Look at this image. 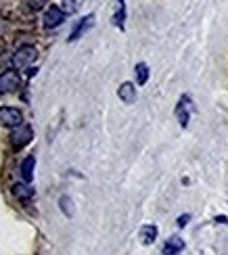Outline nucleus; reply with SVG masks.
<instances>
[{
  "label": "nucleus",
  "mask_w": 228,
  "mask_h": 255,
  "mask_svg": "<svg viewBox=\"0 0 228 255\" xmlns=\"http://www.w3.org/2000/svg\"><path fill=\"white\" fill-rule=\"evenodd\" d=\"M189 222H191V214H182V216L178 218V226H180V228H184V226L189 224Z\"/></svg>",
  "instance_id": "nucleus-17"
},
{
  "label": "nucleus",
  "mask_w": 228,
  "mask_h": 255,
  "mask_svg": "<svg viewBox=\"0 0 228 255\" xmlns=\"http://www.w3.org/2000/svg\"><path fill=\"white\" fill-rule=\"evenodd\" d=\"M31 138H34V130H31L29 124H21L15 128V132L10 134V144L13 148H23L25 144L31 142Z\"/></svg>",
  "instance_id": "nucleus-1"
},
{
  "label": "nucleus",
  "mask_w": 228,
  "mask_h": 255,
  "mask_svg": "<svg viewBox=\"0 0 228 255\" xmlns=\"http://www.w3.org/2000/svg\"><path fill=\"white\" fill-rule=\"evenodd\" d=\"M184 241L178 237V235H174L166 241V245H164V255H180L184 251Z\"/></svg>",
  "instance_id": "nucleus-10"
},
{
  "label": "nucleus",
  "mask_w": 228,
  "mask_h": 255,
  "mask_svg": "<svg viewBox=\"0 0 228 255\" xmlns=\"http://www.w3.org/2000/svg\"><path fill=\"white\" fill-rule=\"evenodd\" d=\"M59 205H61V211H63V216H65V218H73V214H75L73 201H71L67 195H63V197L59 199Z\"/></svg>",
  "instance_id": "nucleus-15"
},
{
  "label": "nucleus",
  "mask_w": 228,
  "mask_h": 255,
  "mask_svg": "<svg viewBox=\"0 0 228 255\" xmlns=\"http://www.w3.org/2000/svg\"><path fill=\"white\" fill-rule=\"evenodd\" d=\"M23 124V115L15 107H2L0 109V126L4 128H17Z\"/></svg>",
  "instance_id": "nucleus-5"
},
{
  "label": "nucleus",
  "mask_w": 228,
  "mask_h": 255,
  "mask_svg": "<svg viewBox=\"0 0 228 255\" xmlns=\"http://www.w3.org/2000/svg\"><path fill=\"white\" fill-rule=\"evenodd\" d=\"M191 105H193V101H191L189 94H182L178 105H176V109H174V115H176V120L182 128H187L189 122H191Z\"/></svg>",
  "instance_id": "nucleus-2"
},
{
  "label": "nucleus",
  "mask_w": 228,
  "mask_h": 255,
  "mask_svg": "<svg viewBox=\"0 0 228 255\" xmlns=\"http://www.w3.org/2000/svg\"><path fill=\"white\" fill-rule=\"evenodd\" d=\"M44 27L46 29H52V27H59L63 21H65V10L61 8V6H57V4H50L48 8H46V13H44Z\"/></svg>",
  "instance_id": "nucleus-6"
},
{
  "label": "nucleus",
  "mask_w": 228,
  "mask_h": 255,
  "mask_svg": "<svg viewBox=\"0 0 228 255\" xmlns=\"http://www.w3.org/2000/svg\"><path fill=\"white\" fill-rule=\"evenodd\" d=\"M36 55H38V50H36V46H21L17 52H15V57H13V65L17 67V69H25L31 61L36 59Z\"/></svg>",
  "instance_id": "nucleus-4"
},
{
  "label": "nucleus",
  "mask_w": 228,
  "mask_h": 255,
  "mask_svg": "<svg viewBox=\"0 0 228 255\" xmlns=\"http://www.w3.org/2000/svg\"><path fill=\"white\" fill-rule=\"evenodd\" d=\"M134 73H136V84L138 86H145V84L149 82V65L147 63H138V65L134 67Z\"/></svg>",
  "instance_id": "nucleus-14"
},
{
  "label": "nucleus",
  "mask_w": 228,
  "mask_h": 255,
  "mask_svg": "<svg viewBox=\"0 0 228 255\" xmlns=\"http://www.w3.org/2000/svg\"><path fill=\"white\" fill-rule=\"evenodd\" d=\"M216 222H218V224H228V218L226 216H218V218H216Z\"/></svg>",
  "instance_id": "nucleus-18"
},
{
  "label": "nucleus",
  "mask_w": 228,
  "mask_h": 255,
  "mask_svg": "<svg viewBox=\"0 0 228 255\" xmlns=\"http://www.w3.org/2000/svg\"><path fill=\"white\" fill-rule=\"evenodd\" d=\"M113 23L119 29H124V25H126V2L124 0H117V10L113 15Z\"/></svg>",
  "instance_id": "nucleus-12"
},
{
  "label": "nucleus",
  "mask_w": 228,
  "mask_h": 255,
  "mask_svg": "<svg viewBox=\"0 0 228 255\" xmlns=\"http://www.w3.org/2000/svg\"><path fill=\"white\" fill-rule=\"evenodd\" d=\"M13 193H15V197H17V199H21V201H27V199L34 197L36 190L31 188L29 184H15V186H13Z\"/></svg>",
  "instance_id": "nucleus-13"
},
{
  "label": "nucleus",
  "mask_w": 228,
  "mask_h": 255,
  "mask_svg": "<svg viewBox=\"0 0 228 255\" xmlns=\"http://www.w3.org/2000/svg\"><path fill=\"white\" fill-rule=\"evenodd\" d=\"M25 4L29 6V10H42L48 4V0H25Z\"/></svg>",
  "instance_id": "nucleus-16"
},
{
  "label": "nucleus",
  "mask_w": 228,
  "mask_h": 255,
  "mask_svg": "<svg viewBox=\"0 0 228 255\" xmlns=\"http://www.w3.org/2000/svg\"><path fill=\"white\" fill-rule=\"evenodd\" d=\"M117 97H119V101L126 103V105L136 103V86L132 82H124L122 86L117 88Z\"/></svg>",
  "instance_id": "nucleus-8"
},
{
  "label": "nucleus",
  "mask_w": 228,
  "mask_h": 255,
  "mask_svg": "<svg viewBox=\"0 0 228 255\" xmlns=\"http://www.w3.org/2000/svg\"><path fill=\"white\" fill-rule=\"evenodd\" d=\"M34 167H36V155H27L23 159V163H21V178H23L25 184L34 180Z\"/></svg>",
  "instance_id": "nucleus-11"
},
{
  "label": "nucleus",
  "mask_w": 228,
  "mask_h": 255,
  "mask_svg": "<svg viewBox=\"0 0 228 255\" xmlns=\"http://www.w3.org/2000/svg\"><path fill=\"white\" fill-rule=\"evenodd\" d=\"M94 25V15L90 13V15H86V17H82L80 21H78V23H75V27H73V31H71V34H69V42H75V40H80L84 34H86V31H88L90 27Z\"/></svg>",
  "instance_id": "nucleus-7"
},
{
  "label": "nucleus",
  "mask_w": 228,
  "mask_h": 255,
  "mask_svg": "<svg viewBox=\"0 0 228 255\" xmlns=\"http://www.w3.org/2000/svg\"><path fill=\"white\" fill-rule=\"evenodd\" d=\"M157 235H159V228H157L155 224H145L143 228L138 230V239H140V243H143V245H153L155 239H157Z\"/></svg>",
  "instance_id": "nucleus-9"
},
{
  "label": "nucleus",
  "mask_w": 228,
  "mask_h": 255,
  "mask_svg": "<svg viewBox=\"0 0 228 255\" xmlns=\"http://www.w3.org/2000/svg\"><path fill=\"white\" fill-rule=\"evenodd\" d=\"M21 86V78L15 69H8L0 76V94H10Z\"/></svg>",
  "instance_id": "nucleus-3"
}]
</instances>
